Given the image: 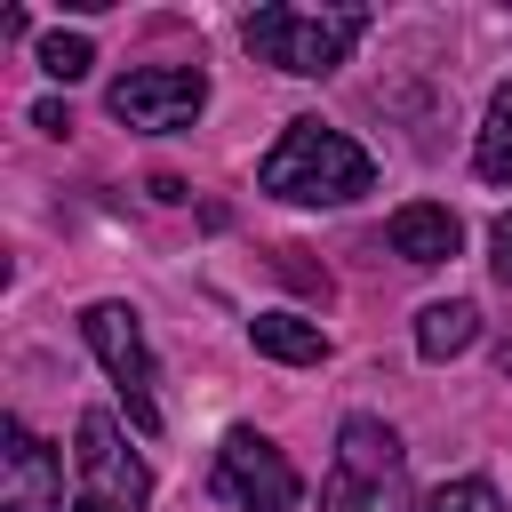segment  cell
<instances>
[{"mask_svg": "<svg viewBox=\"0 0 512 512\" xmlns=\"http://www.w3.org/2000/svg\"><path fill=\"white\" fill-rule=\"evenodd\" d=\"M248 344L280 368H320L328 360V328L320 320H296V312H256L248 320Z\"/></svg>", "mask_w": 512, "mask_h": 512, "instance_id": "10", "label": "cell"}, {"mask_svg": "<svg viewBox=\"0 0 512 512\" xmlns=\"http://www.w3.org/2000/svg\"><path fill=\"white\" fill-rule=\"evenodd\" d=\"M320 512H416V496H408V448H400V432L384 416H344Z\"/></svg>", "mask_w": 512, "mask_h": 512, "instance_id": "2", "label": "cell"}, {"mask_svg": "<svg viewBox=\"0 0 512 512\" xmlns=\"http://www.w3.org/2000/svg\"><path fill=\"white\" fill-rule=\"evenodd\" d=\"M240 32H248V48H256L272 72L320 80V72H336V64L360 48L368 8H256Z\"/></svg>", "mask_w": 512, "mask_h": 512, "instance_id": "3", "label": "cell"}, {"mask_svg": "<svg viewBox=\"0 0 512 512\" xmlns=\"http://www.w3.org/2000/svg\"><path fill=\"white\" fill-rule=\"evenodd\" d=\"M472 336H480V304L472 296H448V304L416 312V352L424 360H456V352H472Z\"/></svg>", "mask_w": 512, "mask_h": 512, "instance_id": "11", "label": "cell"}, {"mask_svg": "<svg viewBox=\"0 0 512 512\" xmlns=\"http://www.w3.org/2000/svg\"><path fill=\"white\" fill-rule=\"evenodd\" d=\"M384 240H392L400 264H448V256L464 248V224H456L448 208H432V200H408V208H392Z\"/></svg>", "mask_w": 512, "mask_h": 512, "instance_id": "9", "label": "cell"}, {"mask_svg": "<svg viewBox=\"0 0 512 512\" xmlns=\"http://www.w3.org/2000/svg\"><path fill=\"white\" fill-rule=\"evenodd\" d=\"M88 64H96L88 32H40V72L48 80H88Z\"/></svg>", "mask_w": 512, "mask_h": 512, "instance_id": "13", "label": "cell"}, {"mask_svg": "<svg viewBox=\"0 0 512 512\" xmlns=\"http://www.w3.org/2000/svg\"><path fill=\"white\" fill-rule=\"evenodd\" d=\"M0 512H64V456L24 416L0 424Z\"/></svg>", "mask_w": 512, "mask_h": 512, "instance_id": "8", "label": "cell"}, {"mask_svg": "<svg viewBox=\"0 0 512 512\" xmlns=\"http://www.w3.org/2000/svg\"><path fill=\"white\" fill-rule=\"evenodd\" d=\"M80 336H88V352L104 360V376H112V392H120V408H128V424L136 432H160V368H152V344H144V320L128 312V304H88L80 312Z\"/></svg>", "mask_w": 512, "mask_h": 512, "instance_id": "4", "label": "cell"}, {"mask_svg": "<svg viewBox=\"0 0 512 512\" xmlns=\"http://www.w3.org/2000/svg\"><path fill=\"white\" fill-rule=\"evenodd\" d=\"M496 368H504V376H512V328H504V344H496Z\"/></svg>", "mask_w": 512, "mask_h": 512, "instance_id": "17", "label": "cell"}, {"mask_svg": "<svg viewBox=\"0 0 512 512\" xmlns=\"http://www.w3.org/2000/svg\"><path fill=\"white\" fill-rule=\"evenodd\" d=\"M488 264H496V280L512 288V216H496V232H488Z\"/></svg>", "mask_w": 512, "mask_h": 512, "instance_id": "15", "label": "cell"}, {"mask_svg": "<svg viewBox=\"0 0 512 512\" xmlns=\"http://www.w3.org/2000/svg\"><path fill=\"white\" fill-rule=\"evenodd\" d=\"M256 184L272 200H296V208H336V200H360L376 184V160L344 136V128H320V120H288L280 144L264 152Z\"/></svg>", "mask_w": 512, "mask_h": 512, "instance_id": "1", "label": "cell"}, {"mask_svg": "<svg viewBox=\"0 0 512 512\" xmlns=\"http://www.w3.org/2000/svg\"><path fill=\"white\" fill-rule=\"evenodd\" d=\"M424 512H504V504H496V488H488L480 472H464V480H440V488L424 496Z\"/></svg>", "mask_w": 512, "mask_h": 512, "instance_id": "14", "label": "cell"}, {"mask_svg": "<svg viewBox=\"0 0 512 512\" xmlns=\"http://www.w3.org/2000/svg\"><path fill=\"white\" fill-rule=\"evenodd\" d=\"M144 504H152L144 456L128 448L112 408H88L80 416V512H144Z\"/></svg>", "mask_w": 512, "mask_h": 512, "instance_id": "5", "label": "cell"}, {"mask_svg": "<svg viewBox=\"0 0 512 512\" xmlns=\"http://www.w3.org/2000/svg\"><path fill=\"white\" fill-rule=\"evenodd\" d=\"M32 128H48V136H64V128H72V112H64V104L48 96V104H32Z\"/></svg>", "mask_w": 512, "mask_h": 512, "instance_id": "16", "label": "cell"}, {"mask_svg": "<svg viewBox=\"0 0 512 512\" xmlns=\"http://www.w3.org/2000/svg\"><path fill=\"white\" fill-rule=\"evenodd\" d=\"M472 168L488 184H512V80L488 96V120H480V144H472Z\"/></svg>", "mask_w": 512, "mask_h": 512, "instance_id": "12", "label": "cell"}, {"mask_svg": "<svg viewBox=\"0 0 512 512\" xmlns=\"http://www.w3.org/2000/svg\"><path fill=\"white\" fill-rule=\"evenodd\" d=\"M208 488L232 504V512H288L296 496H304V480H296V464L256 432V424H240V432H224V448H216V472H208Z\"/></svg>", "mask_w": 512, "mask_h": 512, "instance_id": "6", "label": "cell"}, {"mask_svg": "<svg viewBox=\"0 0 512 512\" xmlns=\"http://www.w3.org/2000/svg\"><path fill=\"white\" fill-rule=\"evenodd\" d=\"M112 120H128V128H192L200 120V104H208V72L200 64H136V72H120L112 80Z\"/></svg>", "mask_w": 512, "mask_h": 512, "instance_id": "7", "label": "cell"}]
</instances>
